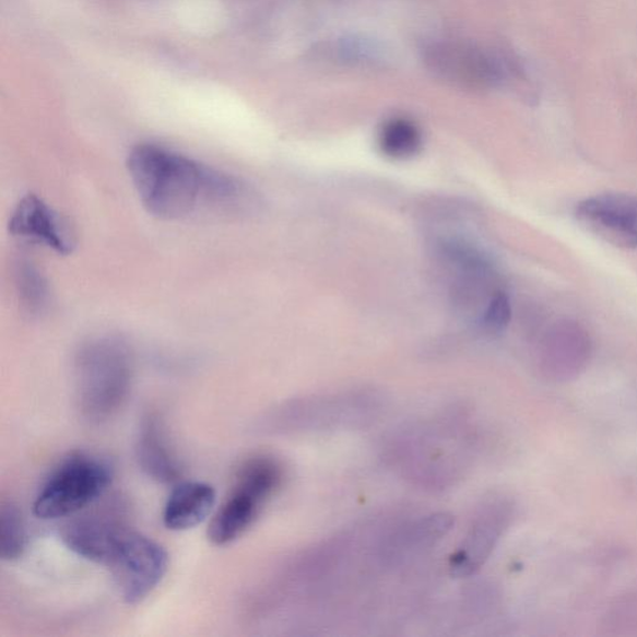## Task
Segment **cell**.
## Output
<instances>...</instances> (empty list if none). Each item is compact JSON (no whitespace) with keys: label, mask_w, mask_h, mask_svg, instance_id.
<instances>
[{"label":"cell","mask_w":637,"mask_h":637,"mask_svg":"<svg viewBox=\"0 0 637 637\" xmlns=\"http://www.w3.org/2000/svg\"><path fill=\"white\" fill-rule=\"evenodd\" d=\"M9 232L61 256L73 253L76 246L75 233L69 222L33 193L16 204L9 220Z\"/></svg>","instance_id":"obj_11"},{"label":"cell","mask_w":637,"mask_h":637,"mask_svg":"<svg viewBox=\"0 0 637 637\" xmlns=\"http://www.w3.org/2000/svg\"><path fill=\"white\" fill-rule=\"evenodd\" d=\"M515 518V505L506 496L484 500L471 520L468 533L452 555V576L468 578L491 558Z\"/></svg>","instance_id":"obj_9"},{"label":"cell","mask_w":637,"mask_h":637,"mask_svg":"<svg viewBox=\"0 0 637 637\" xmlns=\"http://www.w3.org/2000/svg\"><path fill=\"white\" fill-rule=\"evenodd\" d=\"M28 535L22 510L12 500L0 505V556L5 562H14L23 556Z\"/></svg>","instance_id":"obj_18"},{"label":"cell","mask_w":637,"mask_h":637,"mask_svg":"<svg viewBox=\"0 0 637 637\" xmlns=\"http://www.w3.org/2000/svg\"><path fill=\"white\" fill-rule=\"evenodd\" d=\"M134 451L142 472L151 480L170 484L181 479L182 465L169 446L163 420L156 412L142 417Z\"/></svg>","instance_id":"obj_14"},{"label":"cell","mask_w":637,"mask_h":637,"mask_svg":"<svg viewBox=\"0 0 637 637\" xmlns=\"http://www.w3.org/2000/svg\"><path fill=\"white\" fill-rule=\"evenodd\" d=\"M591 356V341L577 322H561L546 334L540 354V367L546 379L568 382L586 370Z\"/></svg>","instance_id":"obj_12"},{"label":"cell","mask_w":637,"mask_h":637,"mask_svg":"<svg viewBox=\"0 0 637 637\" xmlns=\"http://www.w3.org/2000/svg\"><path fill=\"white\" fill-rule=\"evenodd\" d=\"M578 222L618 248L637 249V194L605 193L578 204Z\"/></svg>","instance_id":"obj_10"},{"label":"cell","mask_w":637,"mask_h":637,"mask_svg":"<svg viewBox=\"0 0 637 637\" xmlns=\"http://www.w3.org/2000/svg\"><path fill=\"white\" fill-rule=\"evenodd\" d=\"M379 148L385 156L392 160H408L423 149V133L414 121L391 119L382 125Z\"/></svg>","instance_id":"obj_16"},{"label":"cell","mask_w":637,"mask_h":637,"mask_svg":"<svg viewBox=\"0 0 637 637\" xmlns=\"http://www.w3.org/2000/svg\"><path fill=\"white\" fill-rule=\"evenodd\" d=\"M97 502L69 517L60 536L69 551L89 562L106 565L116 542L130 527L125 519L123 500L113 497L101 505Z\"/></svg>","instance_id":"obj_8"},{"label":"cell","mask_w":637,"mask_h":637,"mask_svg":"<svg viewBox=\"0 0 637 637\" xmlns=\"http://www.w3.org/2000/svg\"><path fill=\"white\" fill-rule=\"evenodd\" d=\"M128 169L140 201L154 217L175 221L208 208H228L246 200L238 178L155 143L134 146Z\"/></svg>","instance_id":"obj_1"},{"label":"cell","mask_w":637,"mask_h":637,"mask_svg":"<svg viewBox=\"0 0 637 637\" xmlns=\"http://www.w3.org/2000/svg\"><path fill=\"white\" fill-rule=\"evenodd\" d=\"M469 428L456 417L412 429L401 437L394 452L411 480L429 487H444L459 477L464 468L462 447H469Z\"/></svg>","instance_id":"obj_5"},{"label":"cell","mask_w":637,"mask_h":637,"mask_svg":"<svg viewBox=\"0 0 637 637\" xmlns=\"http://www.w3.org/2000/svg\"><path fill=\"white\" fill-rule=\"evenodd\" d=\"M284 470L271 456L250 457L239 465L235 483L211 519L209 540L219 546L239 540L281 488Z\"/></svg>","instance_id":"obj_4"},{"label":"cell","mask_w":637,"mask_h":637,"mask_svg":"<svg viewBox=\"0 0 637 637\" xmlns=\"http://www.w3.org/2000/svg\"><path fill=\"white\" fill-rule=\"evenodd\" d=\"M382 400L373 391H345L283 403L266 418L274 434L318 433L358 428L380 415Z\"/></svg>","instance_id":"obj_3"},{"label":"cell","mask_w":637,"mask_h":637,"mask_svg":"<svg viewBox=\"0 0 637 637\" xmlns=\"http://www.w3.org/2000/svg\"><path fill=\"white\" fill-rule=\"evenodd\" d=\"M133 380V357L123 340H89L75 358L76 400L87 423L104 424L127 402Z\"/></svg>","instance_id":"obj_2"},{"label":"cell","mask_w":637,"mask_h":637,"mask_svg":"<svg viewBox=\"0 0 637 637\" xmlns=\"http://www.w3.org/2000/svg\"><path fill=\"white\" fill-rule=\"evenodd\" d=\"M15 285L23 309L32 317H38L48 308L49 285L39 268L22 259L15 267Z\"/></svg>","instance_id":"obj_17"},{"label":"cell","mask_w":637,"mask_h":637,"mask_svg":"<svg viewBox=\"0 0 637 637\" xmlns=\"http://www.w3.org/2000/svg\"><path fill=\"white\" fill-rule=\"evenodd\" d=\"M113 480V464L103 457L70 453L44 482L34 500V515L40 519L74 516L104 497Z\"/></svg>","instance_id":"obj_6"},{"label":"cell","mask_w":637,"mask_h":637,"mask_svg":"<svg viewBox=\"0 0 637 637\" xmlns=\"http://www.w3.org/2000/svg\"><path fill=\"white\" fill-rule=\"evenodd\" d=\"M215 502L217 493L210 483H178L166 502L164 524L169 531H190L211 516Z\"/></svg>","instance_id":"obj_15"},{"label":"cell","mask_w":637,"mask_h":637,"mask_svg":"<svg viewBox=\"0 0 637 637\" xmlns=\"http://www.w3.org/2000/svg\"><path fill=\"white\" fill-rule=\"evenodd\" d=\"M427 60L439 74L465 85H495L502 79L495 58L464 44H435L427 49Z\"/></svg>","instance_id":"obj_13"},{"label":"cell","mask_w":637,"mask_h":637,"mask_svg":"<svg viewBox=\"0 0 637 637\" xmlns=\"http://www.w3.org/2000/svg\"><path fill=\"white\" fill-rule=\"evenodd\" d=\"M125 603L138 605L161 585L168 570V554L163 545L129 528L116 542L107 561Z\"/></svg>","instance_id":"obj_7"},{"label":"cell","mask_w":637,"mask_h":637,"mask_svg":"<svg viewBox=\"0 0 637 637\" xmlns=\"http://www.w3.org/2000/svg\"><path fill=\"white\" fill-rule=\"evenodd\" d=\"M511 319V307L508 295L496 292L477 318V325L484 334L496 335L505 331Z\"/></svg>","instance_id":"obj_19"}]
</instances>
